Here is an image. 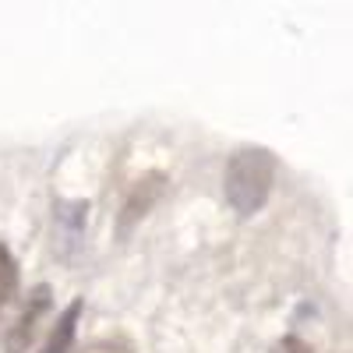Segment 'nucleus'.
Instances as JSON below:
<instances>
[{"label": "nucleus", "instance_id": "1", "mask_svg": "<svg viewBox=\"0 0 353 353\" xmlns=\"http://www.w3.org/2000/svg\"><path fill=\"white\" fill-rule=\"evenodd\" d=\"M276 181V159L269 149H241L226 163V201L241 216H254L269 201Z\"/></svg>", "mask_w": 353, "mask_h": 353}, {"label": "nucleus", "instance_id": "2", "mask_svg": "<svg viewBox=\"0 0 353 353\" xmlns=\"http://www.w3.org/2000/svg\"><path fill=\"white\" fill-rule=\"evenodd\" d=\"M50 307V290L46 286H39L32 297H28V307L21 311V318H18V325H14V332H11V339H8V353H21L25 350V343L32 339V332H36V321H39V314Z\"/></svg>", "mask_w": 353, "mask_h": 353}, {"label": "nucleus", "instance_id": "3", "mask_svg": "<svg viewBox=\"0 0 353 353\" xmlns=\"http://www.w3.org/2000/svg\"><path fill=\"white\" fill-rule=\"evenodd\" d=\"M78 318H81V301L68 304V311L57 318V325L43 346V353H71V343H74V329H78Z\"/></svg>", "mask_w": 353, "mask_h": 353}, {"label": "nucleus", "instance_id": "4", "mask_svg": "<svg viewBox=\"0 0 353 353\" xmlns=\"http://www.w3.org/2000/svg\"><path fill=\"white\" fill-rule=\"evenodd\" d=\"M14 290H18V265H14L11 251L0 244V314H4V307L11 304Z\"/></svg>", "mask_w": 353, "mask_h": 353}, {"label": "nucleus", "instance_id": "5", "mask_svg": "<svg viewBox=\"0 0 353 353\" xmlns=\"http://www.w3.org/2000/svg\"><path fill=\"white\" fill-rule=\"evenodd\" d=\"M276 353H314L304 339H297V336H286L279 346H276Z\"/></svg>", "mask_w": 353, "mask_h": 353}]
</instances>
